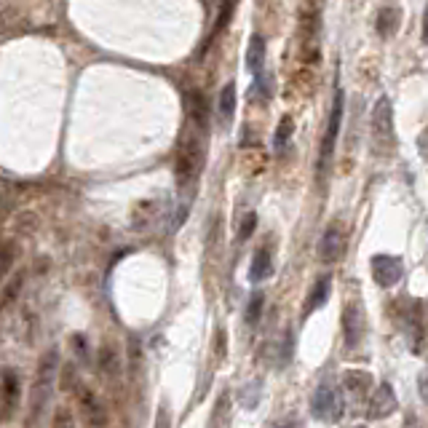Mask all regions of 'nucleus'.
Segmentation results:
<instances>
[{"label": "nucleus", "mask_w": 428, "mask_h": 428, "mask_svg": "<svg viewBox=\"0 0 428 428\" xmlns=\"http://www.w3.org/2000/svg\"><path fill=\"white\" fill-rule=\"evenodd\" d=\"M260 380H254V383H249L246 388H241L239 391V404L244 407V409H254L257 407V402H260Z\"/></svg>", "instance_id": "24"}, {"label": "nucleus", "mask_w": 428, "mask_h": 428, "mask_svg": "<svg viewBox=\"0 0 428 428\" xmlns=\"http://www.w3.org/2000/svg\"><path fill=\"white\" fill-rule=\"evenodd\" d=\"M404 273V268H402V260L394 257V254H375L372 257V278L377 286H396L399 284V278Z\"/></svg>", "instance_id": "7"}, {"label": "nucleus", "mask_w": 428, "mask_h": 428, "mask_svg": "<svg viewBox=\"0 0 428 428\" xmlns=\"http://www.w3.org/2000/svg\"><path fill=\"white\" fill-rule=\"evenodd\" d=\"M22 284H24V273H16L11 281H6L3 284V292H0V308H9L16 300V295L22 292Z\"/></svg>", "instance_id": "23"}, {"label": "nucleus", "mask_w": 428, "mask_h": 428, "mask_svg": "<svg viewBox=\"0 0 428 428\" xmlns=\"http://www.w3.org/2000/svg\"><path fill=\"white\" fill-rule=\"evenodd\" d=\"M214 345H217V359H225V330H217Z\"/></svg>", "instance_id": "29"}, {"label": "nucleus", "mask_w": 428, "mask_h": 428, "mask_svg": "<svg viewBox=\"0 0 428 428\" xmlns=\"http://www.w3.org/2000/svg\"><path fill=\"white\" fill-rule=\"evenodd\" d=\"M343 252H345V236H343V231L338 225H332V228L324 231L321 241H318V260L332 265L340 260Z\"/></svg>", "instance_id": "10"}, {"label": "nucleus", "mask_w": 428, "mask_h": 428, "mask_svg": "<svg viewBox=\"0 0 428 428\" xmlns=\"http://www.w3.org/2000/svg\"><path fill=\"white\" fill-rule=\"evenodd\" d=\"M340 121H343V91L335 94L330 113V123H327V134L321 140V166H327V161L335 153V145H338V134H340Z\"/></svg>", "instance_id": "8"}, {"label": "nucleus", "mask_w": 428, "mask_h": 428, "mask_svg": "<svg viewBox=\"0 0 428 428\" xmlns=\"http://www.w3.org/2000/svg\"><path fill=\"white\" fill-rule=\"evenodd\" d=\"M399 19H402V14H399V9L396 6H385V9H380V14H377V35L380 38H388V35H394L396 30H399Z\"/></svg>", "instance_id": "15"}, {"label": "nucleus", "mask_w": 428, "mask_h": 428, "mask_svg": "<svg viewBox=\"0 0 428 428\" xmlns=\"http://www.w3.org/2000/svg\"><path fill=\"white\" fill-rule=\"evenodd\" d=\"M271 273H273L271 249H257L252 257V265H249V281H252V284H260L265 278H271Z\"/></svg>", "instance_id": "13"}, {"label": "nucleus", "mask_w": 428, "mask_h": 428, "mask_svg": "<svg viewBox=\"0 0 428 428\" xmlns=\"http://www.w3.org/2000/svg\"><path fill=\"white\" fill-rule=\"evenodd\" d=\"M16 241L11 239H0V281L11 273L14 263H16Z\"/></svg>", "instance_id": "19"}, {"label": "nucleus", "mask_w": 428, "mask_h": 428, "mask_svg": "<svg viewBox=\"0 0 428 428\" xmlns=\"http://www.w3.org/2000/svg\"><path fill=\"white\" fill-rule=\"evenodd\" d=\"M73 343H75L78 348V356H80V359H86V348H83V338H80V335H75V338H73Z\"/></svg>", "instance_id": "30"}, {"label": "nucleus", "mask_w": 428, "mask_h": 428, "mask_svg": "<svg viewBox=\"0 0 428 428\" xmlns=\"http://www.w3.org/2000/svg\"><path fill=\"white\" fill-rule=\"evenodd\" d=\"M420 396L426 399V377H420Z\"/></svg>", "instance_id": "31"}, {"label": "nucleus", "mask_w": 428, "mask_h": 428, "mask_svg": "<svg viewBox=\"0 0 428 428\" xmlns=\"http://www.w3.org/2000/svg\"><path fill=\"white\" fill-rule=\"evenodd\" d=\"M278 428H300V426H297L295 420H292V423H284V426H278Z\"/></svg>", "instance_id": "32"}, {"label": "nucleus", "mask_w": 428, "mask_h": 428, "mask_svg": "<svg viewBox=\"0 0 428 428\" xmlns=\"http://www.w3.org/2000/svg\"><path fill=\"white\" fill-rule=\"evenodd\" d=\"M372 132L377 142L388 145L394 140V110H391V102L388 97H380L372 110Z\"/></svg>", "instance_id": "9"}, {"label": "nucleus", "mask_w": 428, "mask_h": 428, "mask_svg": "<svg viewBox=\"0 0 428 428\" xmlns=\"http://www.w3.org/2000/svg\"><path fill=\"white\" fill-rule=\"evenodd\" d=\"M263 62H265V41L260 35H254L252 43H249V51H246V67L257 73V70H263Z\"/></svg>", "instance_id": "20"}, {"label": "nucleus", "mask_w": 428, "mask_h": 428, "mask_svg": "<svg viewBox=\"0 0 428 428\" xmlns=\"http://www.w3.org/2000/svg\"><path fill=\"white\" fill-rule=\"evenodd\" d=\"M78 407H80V412H83V417H86V423L91 428L108 426L110 415H108V407L102 404V399L97 396V391L80 385V388H78Z\"/></svg>", "instance_id": "4"}, {"label": "nucleus", "mask_w": 428, "mask_h": 428, "mask_svg": "<svg viewBox=\"0 0 428 428\" xmlns=\"http://www.w3.org/2000/svg\"><path fill=\"white\" fill-rule=\"evenodd\" d=\"M330 289H332L330 276H327V278H318L316 286H313V292H310V297H308V303H306V316H308V313H313V310H318V308L327 303Z\"/></svg>", "instance_id": "17"}, {"label": "nucleus", "mask_w": 428, "mask_h": 428, "mask_svg": "<svg viewBox=\"0 0 428 428\" xmlns=\"http://www.w3.org/2000/svg\"><path fill=\"white\" fill-rule=\"evenodd\" d=\"M399 409V399H396L394 388L388 383H380L370 394V404H367V417L370 420H385Z\"/></svg>", "instance_id": "5"}, {"label": "nucleus", "mask_w": 428, "mask_h": 428, "mask_svg": "<svg viewBox=\"0 0 428 428\" xmlns=\"http://www.w3.org/2000/svg\"><path fill=\"white\" fill-rule=\"evenodd\" d=\"M364 330H367V318H364V310L359 303H351L343 310V340H345V348H356L364 338Z\"/></svg>", "instance_id": "6"}, {"label": "nucleus", "mask_w": 428, "mask_h": 428, "mask_svg": "<svg viewBox=\"0 0 428 428\" xmlns=\"http://www.w3.org/2000/svg\"><path fill=\"white\" fill-rule=\"evenodd\" d=\"M204 126H196V134H187L179 150H177V182L179 187H187L193 179H196L198 169L204 164Z\"/></svg>", "instance_id": "1"}, {"label": "nucleus", "mask_w": 428, "mask_h": 428, "mask_svg": "<svg viewBox=\"0 0 428 428\" xmlns=\"http://www.w3.org/2000/svg\"><path fill=\"white\" fill-rule=\"evenodd\" d=\"M292 134H295V121H292L289 115H284V118L278 121V129H276V137H273V147L278 150V153H281L286 145H289Z\"/></svg>", "instance_id": "22"}, {"label": "nucleus", "mask_w": 428, "mask_h": 428, "mask_svg": "<svg viewBox=\"0 0 428 428\" xmlns=\"http://www.w3.org/2000/svg\"><path fill=\"white\" fill-rule=\"evenodd\" d=\"M155 428H172V420H169V409H166V407H161V409H158Z\"/></svg>", "instance_id": "28"}, {"label": "nucleus", "mask_w": 428, "mask_h": 428, "mask_svg": "<svg viewBox=\"0 0 428 428\" xmlns=\"http://www.w3.org/2000/svg\"><path fill=\"white\" fill-rule=\"evenodd\" d=\"M54 428H73V415L67 409H56L54 415Z\"/></svg>", "instance_id": "27"}, {"label": "nucleus", "mask_w": 428, "mask_h": 428, "mask_svg": "<svg viewBox=\"0 0 428 428\" xmlns=\"http://www.w3.org/2000/svg\"><path fill=\"white\" fill-rule=\"evenodd\" d=\"M263 303H265L263 292H254V295L249 297V306H246V324H257V321H260V316H263Z\"/></svg>", "instance_id": "25"}, {"label": "nucleus", "mask_w": 428, "mask_h": 428, "mask_svg": "<svg viewBox=\"0 0 428 428\" xmlns=\"http://www.w3.org/2000/svg\"><path fill=\"white\" fill-rule=\"evenodd\" d=\"M254 225H257V214H246V217H244V225H241V233H239L241 241H246V239L252 236Z\"/></svg>", "instance_id": "26"}, {"label": "nucleus", "mask_w": 428, "mask_h": 428, "mask_svg": "<svg viewBox=\"0 0 428 428\" xmlns=\"http://www.w3.org/2000/svg\"><path fill=\"white\" fill-rule=\"evenodd\" d=\"M233 402L231 394H222L217 399V404L212 409V417H209V426L207 428H231V417H233Z\"/></svg>", "instance_id": "14"}, {"label": "nucleus", "mask_w": 428, "mask_h": 428, "mask_svg": "<svg viewBox=\"0 0 428 428\" xmlns=\"http://www.w3.org/2000/svg\"><path fill=\"white\" fill-rule=\"evenodd\" d=\"M343 383H345V388H348V391H353V394L367 396L370 385H372V377H370L367 372H362V370H348V372H345V377H343Z\"/></svg>", "instance_id": "18"}, {"label": "nucleus", "mask_w": 428, "mask_h": 428, "mask_svg": "<svg viewBox=\"0 0 428 428\" xmlns=\"http://www.w3.org/2000/svg\"><path fill=\"white\" fill-rule=\"evenodd\" d=\"M310 412L316 420H335V412H338V399H335V391H332L330 383H321L316 388V394L310 399Z\"/></svg>", "instance_id": "11"}, {"label": "nucleus", "mask_w": 428, "mask_h": 428, "mask_svg": "<svg viewBox=\"0 0 428 428\" xmlns=\"http://www.w3.org/2000/svg\"><path fill=\"white\" fill-rule=\"evenodd\" d=\"M99 370L105 375H118L121 370V362H118V351L113 345H105L99 348Z\"/></svg>", "instance_id": "21"}, {"label": "nucleus", "mask_w": 428, "mask_h": 428, "mask_svg": "<svg viewBox=\"0 0 428 428\" xmlns=\"http://www.w3.org/2000/svg\"><path fill=\"white\" fill-rule=\"evenodd\" d=\"M22 402V388H19V375L14 370L0 372V420H11Z\"/></svg>", "instance_id": "3"}, {"label": "nucleus", "mask_w": 428, "mask_h": 428, "mask_svg": "<svg viewBox=\"0 0 428 428\" xmlns=\"http://www.w3.org/2000/svg\"><path fill=\"white\" fill-rule=\"evenodd\" d=\"M217 113H220L222 123L228 126L233 121V113H236V83H225L220 91V99H217Z\"/></svg>", "instance_id": "16"}, {"label": "nucleus", "mask_w": 428, "mask_h": 428, "mask_svg": "<svg viewBox=\"0 0 428 428\" xmlns=\"http://www.w3.org/2000/svg\"><path fill=\"white\" fill-rule=\"evenodd\" d=\"M158 201H140L137 207L132 209V228L134 231H147L150 225L155 222V217H158Z\"/></svg>", "instance_id": "12"}, {"label": "nucleus", "mask_w": 428, "mask_h": 428, "mask_svg": "<svg viewBox=\"0 0 428 428\" xmlns=\"http://www.w3.org/2000/svg\"><path fill=\"white\" fill-rule=\"evenodd\" d=\"M54 377H56V351H48L41 359L38 375H35L33 394H30V415L38 417L51 402V391H54Z\"/></svg>", "instance_id": "2"}]
</instances>
